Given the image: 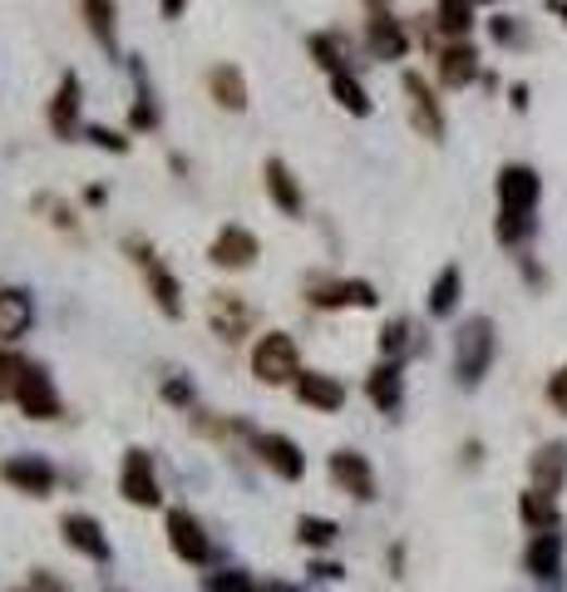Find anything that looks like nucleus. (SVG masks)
<instances>
[{
	"mask_svg": "<svg viewBox=\"0 0 567 592\" xmlns=\"http://www.w3.org/2000/svg\"><path fill=\"white\" fill-rule=\"evenodd\" d=\"M547 11H553V15H563V25H567V0H547Z\"/></svg>",
	"mask_w": 567,
	"mask_h": 592,
	"instance_id": "obj_45",
	"label": "nucleus"
},
{
	"mask_svg": "<svg viewBox=\"0 0 567 592\" xmlns=\"http://www.w3.org/2000/svg\"><path fill=\"white\" fill-rule=\"evenodd\" d=\"M331 95H336V104L345 109V114H355V118H370V95H365V85L351 75V70H336L331 75Z\"/></svg>",
	"mask_w": 567,
	"mask_h": 592,
	"instance_id": "obj_28",
	"label": "nucleus"
},
{
	"mask_svg": "<svg viewBox=\"0 0 567 592\" xmlns=\"http://www.w3.org/2000/svg\"><path fill=\"white\" fill-rule=\"evenodd\" d=\"M11 592H35V588H30V582H25V588H11Z\"/></svg>",
	"mask_w": 567,
	"mask_h": 592,
	"instance_id": "obj_46",
	"label": "nucleus"
},
{
	"mask_svg": "<svg viewBox=\"0 0 567 592\" xmlns=\"http://www.w3.org/2000/svg\"><path fill=\"white\" fill-rule=\"evenodd\" d=\"M365 395H370V405L380 410V415H395L400 400H405V370H400V361H380V366L365 376Z\"/></svg>",
	"mask_w": 567,
	"mask_h": 592,
	"instance_id": "obj_17",
	"label": "nucleus"
},
{
	"mask_svg": "<svg viewBox=\"0 0 567 592\" xmlns=\"http://www.w3.org/2000/svg\"><path fill=\"white\" fill-rule=\"evenodd\" d=\"M311 572H316V578H322V582H336V578H345V568H341V563H311Z\"/></svg>",
	"mask_w": 567,
	"mask_h": 592,
	"instance_id": "obj_42",
	"label": "nucleus"
},
{
	"mask_svg": "<svg viewBox=\"0 0 567 592\" xmlns=\"http://www.w3.org/2000/svg\"><path fill=\"white\" fill-rule=\"evenodd\" d=\"M15 405H21L30 420H60V415H65V400H60V390H54V376L40 366V361H30L21 390H15Z\"/></svg>",
	"mask_w": 567,
	"mask_h": 592,
	"instance_id": "obj_8",
	"label": "nucleus"
},
{
	"mask_svg": "<svg viewBox=\"0 0 567 592\" xmlns=\"http://www.w3.org/2000/svg\"><path fill=\"white\" fill-rule=\"evenodd\" d=\"M79 11H85L89 35H94V40L114 54V45H118V5H114V0H79Z\"/></svg>",
	"mask_w": 567,
	"mask_h": 592,
	"instance_id": "obj_26",
	"label": "nucleus"
},
{
	"mask_svg": "<svg viewBox=\"0 0 567 592\" xmlns=\"http://www.w3.org/2000/svg\"><path fill=\"white\" fill-rule=\"evenodd\" d=\"M306 50L316 54V65H322L326 75H336V70H345V60H341V45H336L331 35H311V40H306Z\"/></svg>",
	"mask_w": 567,
	"mask_h": 592,
	"instance_id": "obj_36",
	"label": "nucleus"
},
{
	"mask_svg": "<svg viewBox=\"0 0 567 592\" xmlns=\"http://www.w3.org/2000/svg\"><path fill=\"white\" fill-rule=\"evenodd\" d=\"M518 514H524V524L533 528V533H557V504H553V494H543V489H528L524 499H518Z\"/></svg>",
	"mask_w": 567,
	"mask_h": 592,
	"instance_id": "obj_27",
	"label": "nucleus"
},
{
	"mask_svg": "<svg viewBox=\"0 0 567 592\" xmlns=\"http://www.w3.org/2000/svg\"><path fill=\"white\" fill-rule=\"evenodd\" d=\"M163 533H168V549L178 553L182 563H193V568L213 563V539H207V528H203V518L198 514H188V508H168Z\"/></svg>",
	"mask_w": 567,
	"mask_h": 592,
	"instance_id": "obj_4",
	"label": "nucleus"
},
{
	"mask_svg": "<svg viewBox=\"0 0 567 592\" xmlns=\"http://www.w3.org/2000/svg\"><path fill=\"white\" fill-rule=\"evenodd\" d=\"M380 302L375 297V287L370 281H361V277H351V281H326V287H316L311 291V306H322V312H336V306H370Z\"/></svg>",
	"mask_w": 567,
	"mask_h": 592,
	"instance_id": "obj_20",
	"label": "nucleus"
},
{
	"mask_svg": "<svg viewBox=\"0 0 567 592\" xmlns=\"http://www.w3.org/2000/svg\"><path fill=\"white\" fill-rule=\"evenodd\" d=\"M365 40H370L375 60H405V50H410V35L400 30V21L390 11H375L370 15V25H365Z\"/></svg>",
	"mask_w": 567,
	"mask_h": 592,
	"instance_id": "obj_21",
	"label": "nucleus"
},
{
	"mask_svg": "<svg viewBox=\"0 0 567 592\" xmlns=\"http://www.w3.org/2000/svg\"><path fill=\"white\" fill-rule=\"evenodd\" d=\"M207 592H257V588H252V572L247 568H217L207 572Z\"/></svg>",
	"mask_w": 567,
	"mask_h": 592,
	"instance_id": "obj_35",
	"label": "nucleus"
},
{
	"mask_svg": "<svg viewBox=\"0 0 567 592\" xmlns=\"http://www.w3.org/2000/svg\"><path fill=\"white\" fill-rule=\"evenodd\" d=\"M528 232H533V213H508V207H499V242L503 248L524 242Z\"/></svg>",
	"mask_w": 567,
	"mask_h": 592,
	"instance_id": "obj_34",
	"label": "nucleus"
},
{
	"mask_svg": "<svg viewBox=\"0 0 567 592\" xmlns=\"http://www.w3.org/2000/svg\"><path fill=\"white\" fill-rule=\"evenodd\" d=\"M35 326V297L25 287H0V341L11 345Z\"/></svg>",
	"mask_w": 567,
	"mask_h": 592,
	"instance_id": "obj_16",
	"label": "nucleus"
},
{
	"mask_svg": "<svg viewBox=\"0 0 567 592\" xmlns=\"http://www.w3.org/2000/svg\"><path fill=\"white\" fill-rule=\"evenodd\" d=\"M341 539V524L336 518H322V514H301L297 518V543L301 549H331Z\"/></svg>",
	"mask_w": 567,
	"mask_h": 592,
	"instance_id": "obj_31",
	"label": "nucleus"
},
{
	"mask_svg": "<svg viewBox=\"0 0 567 592\" xmlns=\"http://www.w3.org/2000/svg\"><path fill=\"white\" fill-rule=\"evenodd\" d=\"M60 539L75 553H85L89 563H114V549H109V533L94 514H65L60 518Z\"/></svg>",
	"mask_w": 567,
	"mask_h": 592,
	"instance_id": "obj_11",
	"label": "nucleus"
},
{
	"mask_svg": "<svg viewBox=\"0 0 567 592\" xmlns=\"http://www.w3.org/2000/svg\"><path fill=\"white\" fill-rule=\"evenodd\" d=\"M405 341H410V326L405 322H390L386 331H380V355H386V361H400Z\"/></svg>",
	"mask_w": 567,
	"mask_h": 592,
	"instance_id": "obj_39",
	"label": "nucleus"
},
{
	"mask_svg": "<svg viewBox=\"0 0 567 592\" xmlns=\"http://www.w3.org/2000/svg\"><path fill=\"white\" fill-rule=\"evenodd\" d=\"M79 109H85V85H79L75 70H65L60 75V85H54V99H50V134L54 139H75L79 134Z\"/></svg>",
	"mask_w": 567,
	"mask_h": 592,
	"instance_id": "obj_12",
	"label": "nucleus"
},
{
	"mask_svg": "<svg viewBox=\"0 0 567 592\" xmlns=\"http://www.w3.org/2000/svg\"><path fill=\"white\" fill-rule=\"evenodd\" d=\"M118 494L129 499L134 508H159L163 504V489H159V474H153V454L149 450H124V474H118Z\"/></svg>",
	"mask_w": 567,
	"mask_h": 592,
	"instance_id": "obj_5",
	"label": "nucleus"
},
{
	"mask_svg": "<svg viewBox=\"0 0 567 592\" xmlns=\"http://www.w3.org/2000/svg\"><path fill=\"white\" fill-rule=\"evenodd\" d=\"M489 366H493V322L474 316L454 336V376H459V386H479L489 376Z\"/></svg>",
	"mask_w": 567,
	"mask_h": 592,
	"instance_id": "obj_1",
	"label": "nucleus"
},
{
	"mask_svg": "<svg viewBox=\"0 0 567 592\" xmlns=\"http://www.w3.org/2000/svg\"><path fill=\"white\" fill-rule=\"evenodd\" d=\"M267 592H272V588H267Z\"/></svg>",
	"mask_w": 567,
	"mask_h": 592,
	"instance_id": "obj_49",
	"label": "nucleus"
},
{
	"mask_svg": "<svg viewBox=\"0 0 567 592\" xmlns=\"http://www.w3.org/2000/svg\"><path fill=\"white\" fill-rule=\"evenodd\" d=\"M434 25L444 35H454V40H464V35L474 30V0H439Z\"/></svg>",
	"mask_w": 567,
	"mask_h": 592,
	"instance_id": "obj_32",
	"label": "nucleus"
},
{
	"mask_svg": "<svg viewBox=\"0 0 567 592\" xmlns=\"http://www.w3.org/2000/svg\"><path fill=\"white\" fill-rule=\"evenodd\" d=\"M207 326H213L217 341L237 345V341H247V336H252L257 312H252V306H247L237 291H213V297H207Z\"/></svg>",
	"mask_w": 567,
	"mask_h": 592,
	"instance_id": "obj_6",
	"label": "nucleus"
},
{
	"mask_svg": "<svg viewBox=\"0 0 567 592\" xmlns=\"http://www.w3.org/2000/svg\"><path fill=\"white\" fill-rule=\"evenodd\" d=\"M159 11H163V21H178L188 11V0H159Z\"/></svg>",
	"mask_w": 567,
	"mask_h": 592,
	"instance_id": "obj_43",
	"label": "nucleus"
},
{
	"mask_svg": "<svg viewBox=\"0 0 567 592\" xmlns=\"http://www.w3.org/2000/svg\"><path fill=\"white\" fill-rule=\"evenodd\" d=\"M85 139L104 153H129V139H124L118 129H109V124H85Z\"/></svg>",
	"mask_w": 567,
	"mask_h": 592,
	"instance_id": "obj_37",
	"label": "nucleus"
},
{
	"mask_svg": "<svg viewBox=\"0 0 567 592\" xmlns=\"http://www.w3.org/2000/svg\"><path fill=\"white\" fill-rule=\"evenodd\" d=\"M538 193H543V178L533 168H524V163H508L499 173V207H508V213H533Z\"/></svg>",
	"mask_w": 567,
	"mask_h": 592,
	"instance_id": "obj_13",
	"label": "nucleus"
},
{
	"mask_svg": "<svg viewBox=\"0 0 567 592\" xmlns=\"http://www.w3.org/2000/svg\"><path fill=\"white\" fill-rule=\"evenodd\" d=\"M134 79H139V95H134V109H129V129L134 134H153L159 129V104H153V89L143 85V65L139 60H129Z\"/></svg>",
	"mask_w": 567,
	"mask_h": 592,
	"instance_id": "obj_30",
	"label": "nucleus"
},
{
	"mask_svg": "<svg viewBox=\"0 0 567 592\" xmlns=\"http://www.w3.org/2000/svg\"><path fill=\"white\" fill-rule=\"evenodd\" d=\"M459 291H464V272L459 267H444L429 287V316H454L459 306Z\"/></svg>",
	"mask_w": 567,
	"mask_h": 592,
	"instance_id": "obj_29",
	"label": "nucleus"
},
{
	"mask_svg": "<svg viewBox=\"0 0 567 592\" xmlns=\"http://www.w3.org/2000/svg\"><path fill=\"white\" fill-rule=\"evenodd\" d=\"M297 400L301 405H311V410H322V415H331V410H341L345 405V386L336 376H322V370H301L297 376Z\"/></svg>",
	"mask_w": 567,
	"mask_h": 592,
	"instance_id": "obj_19",
	"label": "nucleus"
},
{
	"mask_svg": "<svg viewBox=\"0 0 567 592\" xmlns=\"http://www.w3.org/2000/svg\"><path fill=\"white\" fill-rule=\"evenodd\" d=\"M163 400H168V405H178V410H188L198 400L193 380H188V376H168V380H163Z\"/></svg>",
	"mask_w": 567,
	"mask_h": 592,
	"instance_id": "obj_38",
	"label": "nucleus"
},
{
	"mask_svg": "<svg viewBox=\"0 0 567 592\" xmlns=\"http://www.w3.org/2000/svg\"><path fill=\"white\" fill-rule=\"evenodd\" d=\"M439 79H444L450 89L474 85V79H479V50H474L469 40H454L450 50L439 54Z\"/></svg>",
	"mask_w": 567,
	"mask_h": 592,
	"instance_id": "obj_22",
	"label": "nucleus"
},
{
	"mask_svg": "<svg viewBox=\"0 0 567 592\" xmlns=\"http://www.w3.org/2000/svg\"><path fill=\"white\" fill-rule=\"evenodd\" d=\"M262 188H267V198L287 217L306 213V198H301V184H297V173L287 168V159H267V163H262Z\"/></svg>",
	"mask_w": 567,
	"mask_h": 592,
	"instance_id": "obj_15",
	"label": "nucleus"
},
{
	"mask_svg": "<svg viewBox=\"0 0 567 592\" xmlns=\"http://www.w3.org/2000/svg\"><path fill=\"white\" fill-rule=\"evenodd\" d=\"M0 479L15 489V494H30V499H50L54 494V464L45 454H11V459H0Z\"/></svg>",
	"mask_w": 567,
	"mask_h": 592,
	"instance_id": "obj_7",
	"label": "nucleus"
},
{
	"mask_svg": "<svg viewBox=\"0 0 567 592\" xmlns=\"http://www.w3.org/2000/svg\"><path fill=\"white\" fill-rule=\"evenodd\" d=\"M563 479H567V444H543V450L533 454V489L557 494Z\"/></svg>",
	"mask_w": 567,
	"mask_h": 592,
	"instance_id": "obj_25",
	"label": "nucleus"
},
{
	"mask_svg": "<svg viewBox=\"0 0 567 592\" xmlns=\"http://www.w3.org/2000/svg\"><path fill=\"white\" fill-rule=\"evenodd\" d=\"M124 252H129V257L139 262L143 281H149L153 306H159L163 316H173V322H178V316H182V281L173 277L168 267H163V257L149 248V242H143V237H129V242H124Z\"/></svg>",
	"mask_w": 567,
	"mask_h": 592,
	"instance_id": "obj_2",
	"label": "nucleus"
},
{
	"mask_svg": "<svg viewBox=\"0 0 567 592\" xmlns=\"http://www.w3.org/2000/svg\"><path fill=\"white\" fill-rule=\"evenodd\" d=\"M474 5H483V0H474Z\"/></svg>",
	"mask_w": 567,
	"mask_h": 592,
	"instance_id": "obj_48",
	"label": "nucleus"
},
{
	"mask_svg": "<svg viewBox=\"0 0 567 592\" xmlns=\"http://www.w3.org/2000/svg\"><path fill=\"white\" fill-rule=\"evenodd\" d=\"M25 370H30V361H25L21 351H0V400H15Z\"/></svg>",
	"mask_w": 567,
	"mask_h": 592,
	"instance_id": "obj_33",
	"label": "nucleus"
},
{
	"mask_svg": "<svg viewBox=\"0 0 567 592\" xmlns=\"http://www.w3.org/2000/svg\"><path fill=\"white\" fill-rule=\"evenodd\" d=\"M252 376L262 386H297L301 376V351L287 331H267L257 345H252Z\"/></svg>",
	"mask_w": 567,
	"mask_h": 592,
	"instance_id": "obj_3",
	"label": "nucleus"
},
{
	"mask_svg": "<svg viewBox=\"0 0 567 592\" xmlns=\"http://www.w3.org/2000/svg\"><path fill=\"white\" fill-rule=\"evenodd\" d=\"M524 568L533 578H557L563 572V539L557 533H533V543L524 553Z\"/></svg>",
	"mask_w": 567,
	"mask_h": 592,
	"instance_id": "obj_24",
	"label": "nucleus"
},
{
	"mask_svg": "<svg viewBox=\"0 0 567 592\" xmlns=\"http://www.w3.org/2000/svg\"><path fill=\"white\" fill-rule=\"evenodd\" d=\"M207 95H213L217 109H227V114H242L247 109V79L237 65H217L213 75H207Z\"/></svg>",
	"mask_w": 567,
	"mask_h": 592,
	"instance_id": "obj_23",
	"label": "nucleus"
},
{
	"mask_svg": "<svg viewBox=\"0 0 567 592\" xmlns=\"http://www.w3.org/2000/svg\"><path fill=\"white\" fill-rule=\"evenodd\" d=\"M493 40H499V45H508V40H518V30H514V25H508V21H493Z\"/></svg>",
	"mask_w": 567,
	"mask_h": 592,
	"instance_id": "obj_44",
	"label": "nucleus"
},
{
	"mask_svg": "<svg viewBox=\"0 0 567 592\" xmlns=\"http://www.w3.org/2000/svg\"><path fill=\"white\" fill-rule=\"evenodd\" d=\"M331 479L351 499H361V504H370L375 499V469H370V459H365L361 450H336L331 454Z\"/></svg>",
	"mask_w": 567,
	"mask_h": 592,
	"instance_id": "obj_14",
	"label": "nucleus"
},
{
	"mask_svg": "<svg viewBox=\"0 0 567 592\" xmlns=\"http://www.w3.org/2000/svg\"><path fill=\"white\" fill-rule=\"evenodd\" d=\"M104 592H118V588H104Z\"/></svg>",
	"mask_w": 567,
	"mask_h": 592,
	"instance_id": "obj_47",
	"label": "nucleus"
},
{
	"mask_svg": "<svg viewBox=\"0 0 567 592\" xmlns=\"http://www.w3.org/2000/svg\"><path fill=\"white\" fill-rule=\"evenodd\" d=\"M405 95H410V118H415V129L439 143L444 139V114H439L434 89H429L419 75H405Z\"/></svg>",
	"mask_w": 567,
	"mask_h": 592,
	"instance_id": "obj_18",
	"label": "nucleus"
},
{
	"mask_svg": "<svg viewBox=\"0 0 567 592\" xmlns=\"http://www.w3.org/2000/svg\"><path fill=\"white\" fill-rule=\"evenodd\" d=\"M257 257H262V242L247 232V227H237V223L217 227L213 248H207V262H213L217 272H247Z\"/></svg>",
	"mask_w": 567,
	"mask_h": 592,
	"instance_id": "obj_9",
	"label": "nucleus"
},
{
	"mask_svg": "<svg viewBox=\"0 0 567 592\" xmlns=\"http://www.w3.org/2000/svg\"><path fill=\"white\" fill-rule=\"evenodd\" d=\"M30 588H35V592H70V588H65V582L54 578V572H50V568H35V572H30Z\"/></svg>",
	"mask_w": 567,
	"mask_h": 592,
	"instance_id": "obj_40",
	"label": "nucleus"
},
{
	"mask_svg": "<svg viewBox=\"0 0 567 592\" xmlns=\"http://www.w3.org/2000/svg\"><path fill=\"white\" fill-rule=\"evenodd\" d=\"M252 450H257V459L267 464L277 479H287V484H297L301 474H306V454H301V444L291 440V434H277V430L252 434Z\"/></svg>",
	"mask_w": 567,
	"mask_h": 592,
	"instance_id": "obj_10",
	"label": "nucleus"
},
{
	"mask_svg": "<svg viewBox=\"0 0 567 592\" xmlns=\"http://www.w3.org/2000/svg\"><path fill=\"white\" fill-rule=\"evenodd\" d=\"M547 395H553L557 410H567V370H557V376L547 380Z\"/></svg>",
	"mask_w": 567,
	"mask_h": 592,
	"instance_id": "obj_41",
	"label": "nucleus"
}]
</instances>
